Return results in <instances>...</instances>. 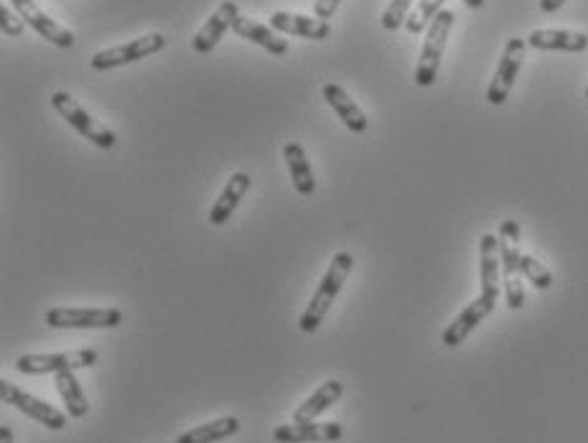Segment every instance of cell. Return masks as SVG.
I'll return each mask as SVG.
<instances>
[{
	"label": "cell",
	"instance_id": "6da1fadb",
	"mask_svg": "<svg viewBox=\"0 0 588 443\" xmlns=\"http://www.w3.org/2000/svg\"><path fill=\"white\" fill-rule=\"evenodd\" d=\"M352 268H354L352 255L349 253L334 255L329 270H326V275L321 278L319 288L314 291V298H311L308 309L303 311L301 321H298V329H301L303 334H314V331L319 329L321 321H324L326 314H329L331 303H334L336 296L342 293V288H344V283H347Z\"/></svg>",
	"mask_w": 588,
	"mask_h": 443
},
{
	"label": "cell",
	"instance_id": "7a4b0ae2",
	"mask_svg": "<svg viewBox=\"0 0 588 443\" xmlns=\"http://www.w3.org/2000/svg\"><path fill=\"white\" fill-rule=\"evenodd\" d=\"M456 16L451 11H441L433 23L428 26L426 44L420 49L418 67H415V85L418 87H433L438 79V69H441L443 51H446V41L451 29H454Z\"/></svg>",
	"mask_w": 588,
	"mask_h": 443
},
{
	"label": "cell",
	"instance_id": "3957f363",
	"mask_svg": "<svg viewBox=\"0 0 588 443\" xmlns=\"http://www.w3.org/2000/svg\"><path fill=\"white\" fill-rule=\"evenodd\" d=\"M51 107H54L56 113L62 115V118L67 120V123L72 125L79 135H82V138L95 143L97 148L110 151V148H115V143H118V135L112 133L107 125H102L100 120L92 118V115L87 113V110H84V107L79 105L69 92H54V95H51Z\"/></svg>",
	"mask_w": 588,
	"mask_h": 443
},
{
	"label": "cell",
	"instance_id": "277c9868",
	"mask_svg": "<svg viewBox=\"0 0 588 443\" xmlns=\"http://www.w3.org/2000/svg\"><path fill=\"white\" fill-rule=\"evenodd\" d=\"M95 349H74V352H59V354H23L18 357L16 370L21 375H59V372H77L90 370L97 365Z\"/></svg>",
	"mask_w": 588,
	"mask_h": 443
},
{
	"label": "cell",
	"instance_id": "5b68a950",
	"mask_svg": "<svg viewBox=\"0 0 588 443\" xmlns=\"http://www.w3.org/2000/svg\"><path fill=\"white\" fill-rule=\"evenodd\" d=\"M166 44L168 39L163 34L138 36V39L128 41V44L97 51L95 57L90 59V67L95 69V72H105V69L112 67H125V64L140 62V59L151 57V54H158L161 49H166Z\"/></svg>",
	"mask_w": 588,
	"mask_h": 443
},
{
	"label": "cell",
	"instance_id": "8992f818",
	"mask_svg": "<svg viewBox=\"0 0 588 443\" xmlns=\"http://www.w3.org/2000/svg\"><path fill=\"white\" fill-rule=\"evenodd\" d=\"M0 400L6 405H13L16 410H21L28 418H34L36 423L46 426L49 431H64V428H67V413L51 408L49 403L39 400L36 395L26 393V390L13 385V382L0 380Z\"/></svg>",
	"mask_w": 588,
	"mask_h": 443
},
{
	"label": "cell",
	"instance_id": "52a82bcc",
	"mask_svg": "<svg viewBox=\"0 0 588 443\" xmlns=\"http://www.w3.org/2000/svg\"><path fill=\"white\" fill-rule=\"evenodd\" d=\"M51 329H115L123 324L120 309H49L44 316Z\"/></svg>",
	"mask_w": 588,
	"mask_h": 443
},
{
	"label": "cell",
	"instance_id": "ba28073f",
	"mask_svg": "<svg viewBox=\"0 0 588 443\" xmlns=\"http://www.w3.org/2000/svg\"><path fill=\"white\" fill-rule=\"evenodd\" d=\"M527 41L522 39H510L502 51V59L497 64V72H494L492 82H489L487 90V102L489 105H504L507 97H510L512 87H515V79L520 74L522 62H525Z\"/></svg>",
	"mask_w": 588,
	"mask_h": 443
},
{
	"label": "cell",
	"instance_id": "9c48e42d",
	"mask_svg": "<svg viewBox=\"0 0 588 443\" xmlns=\"http://www.w3.org/2000/svg\"><path fill=\"white\" fill-rule=\"evenodd\" d=\"M11 6L16 8V13H21L23 21L41 36L49 44L59 46V49H72L74 46V34L69 29H64L62 23H56L54 18L46 16L34 0H11Z\"/></svg>",
	"mask_w": 588,
	"mask_h": 443
},
{
	"label": "cell",
	"instance_id": "30bf717a",
	"mask_svg": "<svg viewBox=\"0 0 588 443\" xmlns=\"http://www.w3.org/2000/svg\"><path fill=\"white\" fill-rule=\"evenodd\" d=\"M494 309H497V301H494V298H487V296L474 298V301H471L469 306H466V309L446 326V331L441 334V342L451 349L461 347L471 331L482 324V321L487 319Z\"/></svg>",
	"mask_w": 588,
	"mask_h": 443
},
{
	"label": "cell",
	"instance_id": "8fae6325",
	"mask_svg": "<svg viewBox=\"0 0 588 443\" xmlns=\"http://www.w3.org/2000/svg\"><path fill=\"white\" fill-rule=\"evenodd\" d=\"M237 18H240V6H237L235 0L219 3L217 11L207 18V23L199 29V34L191 39V46H194L196 54H209L222 41V36L235 26Z\"/></svg>",
	"mask_w": 588,
	"mask_h": 443
},
{
	"label": "cell",
	"instance_id": "7c38bea8",
	"mask_svg": "<svg viewBox=\"0 0 588 443\" xmlns=\"http://www.w3.org/2000/svg\"><path fill=\"white\" fill-rule=\"evenodd\" d=\"M344 428L339 423H288V426H278L273 431V438L278 443H336L342 441Z\"/></svg>",
	"mask_w": 588,
	"mask_h": 443
},
{
	"label": "cell",
	"instance_id": "4fadbf2b",
	"mask_svg": "<svg viewBox=\"0 0 588 443\" xmlns=\"http://www.w3.org/2000/svg\"><path fill=\"white\" fill-rule=\"evenodd\" d=\"M499 258H502L504 275V298L512 311H520L525 306V288H522V268H520V247L517 242L502 240L499 237Z\"/></svg>",
	"mask_w": 588,
	"mask_h": 443
},
{
	"label": "cell",
	"instance_id": "5bb4252c",
	"mask_svg": "<svg viewBox=\"0 0 588 443\" xmlns=\"http://www.w3.org/2000/svg\"><path fill=\"white\" fill-rule=\"evenodd\" d=\"M270 26H273L278 34L301 36V39H311V41H324L331 36L329 21L316 18V16H303V13L275 11L273 16H270Z\"/></svg>",
	"mask_w": 588,
	"mask_h": 443
},
{
	"label": "cell",
	"instance_id": "9a60e30c",
	"mask_svg": "<svg viewBox=\"0 0 588 443\" xmlns=\"http://www.w3.org/2000/svg\"><path fill=\"white\" fill-rule=\"evenodd\" d=\"M499 275H502V258H499V237L484 235L479 242V278H482V296L499 298Z\"/></svg>",
	"mask_w": 588,
	"mask_h": 443
},
{
	"label": "cell",
	"instance_id": "2e32d148",
	"mask_svg": "<svg viewBox=\"0 0 588 443\" xmlns=\"http://www.w3.org/2000/svg\"><path fill=\"white\" fill-rule=\"evenodd\" d=\"M232 31H235L240 39L258 44L260 49H265L268 54H273V57H283V54L288 51V39H283V36H280L273 26H265V23L252 21V18H247V16L237 18L235 26H232Z\"/></svg>",
	"mask_w": 588,
	"mask_h": 443
},
{
	"label": "cell",
	"instance_id": "e0dca14e",
	"mask_svg": "<svg viewBox=\"0 0 588 443\" xmlns=\"http://www.w3.org/2000/svg\"><path fill=\"white\" fill-rule=\"evenodd\" d=\"M527 46L538 51H566V54H581L588 49V36L566 29H538L532 31Z\"/></svg>",
	"mask_w": 588,
	"mask_h": 443
},
{
	"label": "cell",
	"instance_id": "ac0fdd59",
	"mask_svg": "<svg viewBox=\"0 0 588 443\" xmlns=\"http://www.w3.org/2000/svg\"><path fill=\"white\" fill-rule=\"evenodd\" d=\"M324 100L334 107V113L339 115V120H342V123L347 125L352 133H364V130H367L370 120H367V115H364L362 107H359L357 102L349 97V92L344 90L342 85H336V82H326Z\"/></svg>",
	"mask_w": 588,
	"mask_h": 443
},
{
	"label": "cell",
	"instance_id": "d6986e66",
	"mask_svg": "<svg viewBox=\"0 0 588 443\" xmlns=\"http://www.w3.org/2000/svg\"><path fill=\"white\" fill-rule=\"evenodd\" d=\"M252 179L247 174H232L230 181L224 184L222 194L217 197V202L212 204V212H209V222H212L214 227H222L227 219L232 217V212L237 209V204L242 202V197L247 194V189H250Z\"/></svg>",
	"mask_w": 588,
	"mask_h": 443
},
{
	"label": "cell",
	"instance_id": "ffe728a7",
	"mask_svg": "<svg viewBox=\"0 0 588 443\" xmlns=\"http://www.w3.org/2000/svg\"><path fill=\"white\" fill-rule=\"evenodd\" d=\"M283 158H286L293 189H296L301 197H311V194L316 191V179H314V169H311V163H308L306 151H303L301 143L288 141L286 146H283Z\"/></svg>",
	"mask_w": 588,
	"mask_h": 443
},
{
	"label": "cell",
	"instance_id": "44dd1931",
	"mask_svg": "<svg viewBox=\"0 0 588 443\" xmlns=\"http://www.w3.org/2000/svg\"><path fill=\"white\" fill-rule=\"evenodd\" d=\"M344 395V385L339 380H329L324 382V385L316 390L311 398L303 400L301 405L296 408V413H293V421L296 423H306V421H316L321 413H326V410L331 408L334 403H339Z\"/></svg>",
	"mask_w": 588,
	"mask_h": 443
},
{
	"label": "cell",
	"instance_id": "7402d4cb",
	"mask_svg": "<svg viewBox=\"0 0 588 443\" xmlns=\"http://www.w3.org/2000/svg\"><path fill=\"white\" fill-rule=\"evenodd\" d=\"M237 431H240V421H237L235 415H224V418H217V421H209L204 426H196L191 431L181 433L174 443H217L235 436Z\"/></svg>",
	"mask_w": 588,
	"mask_h": 443
},
{
	"label": "cell",
	"instance_id": "603a6c76",
	"mask_svg": "<svg viewBox=\"0 0 588 443\" xmlns=\"http://www.w3.org/2000/svg\"><path fill=\"white\" fill-rule=\"evenodd\" d=\"M54 377H56L54 385L56 390H59V395H62L64 405H67L69 418H84V415L90 413V403H87V395L82 393V385H79L77 375L69 370V372H59V375Z\"/></svg>",
	"mask_w": 588,
	"mask_h": 443
},
{
	"label": "cell",
	"instance_id": "cb8c5ba5",
	"mask_svg": "<svg viewBox=\"0 0 588 443\" xmlns=\"http://www.w3.org/2000/svg\"><path fill=\"white\" fill-rule=\"evenodd\" d=\"M443 3H446V0H418V6L410 11L408 21H405V29L413 36L423 34V31L433 23V18L443 11Z\"/></svg>",
	"mask_w": 588,
	"mask_h": 443
},
{
	"label": "cell",
	"instance_id": "d4e9b609",
	"mask_svg": "<svg viewBox=\"0 0 588 443\" xmlns=\"http://www.w3.org/2000/svg\"><path fill=\"white\" fill-rule=\"evenodd\" d=\"M520 268H522V275H525L527 281L538 288V291H548V288L553 286V273H550L540 260L532 258V255H522Z\"/></svg>",
	"mask_w": 588,
	"mask_h": 443
},
{
	"label": "cell",
	"instance_id": "484cf974",
	"mask_svg": "<svg viewBox=\"0 0 588 443\" xmlns=\"http://www.w3.org/2000/svg\"><path fill=\"white\" fill-rule=\"evenodd\" d=\"M410 6H413V0H390V6L382 13V29L398 31L400 26H405L410 16Z\"/></svg>",
	"mask_w": 588,
	"mask_h": 443
},
{
	"label": "cell",
	"instance_id": "4316f807",
	"mask_svg": "<svg viewBox=\"0 0 588 443\" xmlns=\"http://www.w3.org/2000/svg\"><path fill=\"white\" fill-rule=\"evenodd\" d=\"M23 26H26V21L21 18V13H13L11 8L3 3V6H0V31H3L8 39H18V36H23Z\"/></svg>",
	"mask_w": 588,
	"mask_h": 443
},
{
	"label": "cell",
	"instance_id": "83f0119b",
	"mask_svg": "<svg viewBox=\"0 0 588 443\" xmlns=\"http://www.w3.org/2000/svg\"><path fill=\"white\" fill-rule=\"evenodd\" d=\"M339 3H342V0H316V6H314L316 18H324V21L334 18V13H336V8H339Z\"/></svg>",
	"mask_w": 588,
	"mask_h": 443
},
{
	"label": "cell",
	"instance_id": "f1b7e54d",
	"mask_svg": "<svg viewBox=\"0 0 588 443\" xmlns=\"http://www.w3.org/2000/svg\"><path fill=\"white\" fill-rule=\"evenodd\" d=\"M499 237H502V240H510V242H520V225H517L515 219H507V222H502Z\"/></svg>",
	"mask_w": 588,
	"mask_h": 443
},
{
	"label": "cell",
	"instance_id": "f546056e",
	"mask_svg": "<svg viewBox=\"0 0 588 443\" xmlns=\"http://www.w3.org/2000/svg\"><path fill=\"white\" fill-rule=\"evenodd\" d=\"M566 0H540V11L543 13H555L558 8H563Z\"/></svg>",
	"mask_w": 588,
	"mask_h": 443
},
{
	"label": "cell",
	"instance_id": "4dcf8cb0",
	"mask_svg": "<svg viewBox=\"0 0 588 443\" xmlns=\"http://www.w3.org/2000/svg\"><path fill=\"white\" fill-rule=\"evenodd\" d=\"M0 443H13V431L8 426H0Z\"/></svg>",
	"mask_w": 588,
	"mask_h": 443
},
{
	"label": "cell",
	"instance_id": "1f68e13d",
	"mask_svg": "<svg viewBox=\"0 0 588 443\" xmlns=\"http://www.w3.org/2000/svg\"><path fill=\"white\" fill-rule=\"evenodd\" d=\"M464 3L476 11V8H484V3H487V0H464Z\"/></svg>",
	"mask_w": 588,
	"mask_h": 443
},
{
	"label": "cell",
	"instance_id": "d6a6232c",
	"mask_svg": "<svg viewBox=\"0 0 588 443\" xmlns=\"http://www.w3.org/2000/svg\"><path fill=\"white\" fill-rule=\"evenodd\" d=\"M586 100H588V90H586Z\"/></svg>",
	"mask_w": 588,
	"mask_h": 443
}]
</instances>
